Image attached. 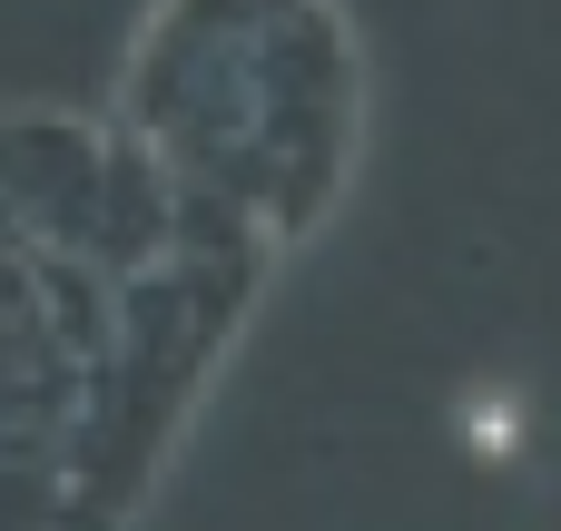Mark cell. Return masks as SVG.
I'll list each match as a JSON object with an SVG mask.
<instances>
[{
	"label": "cell",
	"mask_w": 561,
	"mask_h": 531,
	"mask_svg": "<svg viewBox=\"0 0 561 531\" xmlns=\"http://www.w3.org/2000/svg\"><path fill=\"white\" fill-rule=\"evenodd\" d=\"M118 128L187 197L286 246L355 158V30L335 0H158Z\"/></svg>",
	"instance_id": "6da1fadb"
},
{
	"label": "cell",
	"mask_w": 561,
	"mask_h": 531,
	"mask_svg": "<svg viewBox=\"0 0 561 531\" xmlns=\"http://www.w3.org/2000/svg\"><path fill=\"white\" fill-rule=\"evenodd\" d=\"M99 187L108 128L0 118V531H69L108 434L128 266L99 236Z\"/></svg>",
	"instance_id": "7a4b0ae2"
}]
</instances>
